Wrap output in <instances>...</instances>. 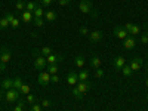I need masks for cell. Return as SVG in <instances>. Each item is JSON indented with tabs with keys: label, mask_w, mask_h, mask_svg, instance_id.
I'll return each instance as SVG.
<instances>
[{
	"label": "cell",
	"mask_w": 148,
	"mask_h": 111,
	"mask_svg": "<svg viewBox=\"0 0 148 111\" xmlns=\"http://www.w3.org/2000/svg\"><path fill=\"white\" fill-rule=\"evenodd\" d=\"M34 25H36V27H43V25H45V19H42V18H34Z\"/></svg>",
	"instance_id": "cell-32"
},
{
	"label": "cell",
	"mask_w": 148,
	"mask_h": 111,
	"mask_svg": "<svg viewBox=\"0 0 148 111\" xmlns=\"http://www.w3.org/2000/svg\"><path fill=\"white\" fill-rule=\"evenodd\" d=\"M145 70H147V71H148V64H147V65H145Z\"/></svg>",
	"instance_id": "cell-46"
},
{
	"label": "cell",
	"mask_w": 148,
	"mask_h": 111,
	"mask_svg": "<svg viewBox=\"0 0 148 111\" xmlns=\"http://www.w3.org/2000/svg\"><path fill=\"white\" fill-rule=\"evenodd\" d=\"M45 15V9H43V6H39L37 5V8L34 9V12H33V16L34 18H42Z\"/></svg>",
	"instance_id": "cell-18"
},
{
	"label": "cell",
	"mask_w": 148,
	"mask_h": 111,
	"mask_svg": "<svg viewBox=\"0 0 148 111\" xmlns=\"http://www.w3.org/2000/svg\"><path fill=\"white\" fill-rule=\"evenodd\" d=\"M76 88H77V89H79L83 95H84L86 92H88V90L90 89V83H89L88 80H86V82H80V80H79V83L76 84Z\"/></svg>",
	"instance_id": "cell-11"
},
{
	"label": "cell",
	"mask_w": 148,
	"mask_h": 111,
	"mask_svg": "<svg viewBox=\"0 0 148 111\" xmlns=\"http://www.w3.org/2000/svg\"><path fill=\"white\" fill-rule=\"evenodd\" d=\"M95 77H96L98 80L102 79V77H104V70H102V68H98V70L95 71Z\"/></svg>",
	"instance_id": "cell-33"
},
{
	"label": "cell",
	"mask_w": 148,
	"mask_h": 111,
	"mask_svg": "<svg viewBox=\"0 0 148 111\" xmlns=\"http://www.w3.org/2000/svg\"><path fill=\"white\" fill-rule=\"evenodd\" d=\"M129 34H130V36H136V34H141V28H139L138 25H132V28H130Z\"/></svg>",
	"instance_id": "cell-28"
},
{
	"label": "cell",
	"mask_w": 148,
	"mask_h": 111,
	"mask_svg": "<svg viewBox=\"0 0 148 111\" xmlns=\"http://www.w3.org/2000/svg\"><path fill=\"white\" fill-rule=\"evenodd\" d=\"M145 88H148V79H145Z\"/></svg>",
	"instance_id": "cell-45"
},
{
	"label": "cell",
	"mask_w": 148,
	"mask_h": 111,
	"mask_svg": "<svg viewBox=\"0 0 148 111\" xmlns=\"http://www.w3.org/2000/svg\"><path fill=\"white\" fill-rule=\"evenodd\" d=\"M61 61H64V56H61V55L51 53L49 56H46V62L47 64H56V62H61Z\"/></svg>",
	"instance_id": "cell-12"
},
{
	"label": "cell",
	"mask_w": 148,
	"mask_h": 111,
	"mask_svg": "<svg viewBox=\"0 0 148 111\" xmlns=\"http://www.w3.org/2000/svg\"><path fill=\"white\" fill-rule=\"evenodd\" d=\"M45 18H46V21H51V22L56 21V12H53V10L45 12Z\"/></svg>",
	"instance_id": "cell-19"
},
{
	"label": "cell",
	"mask_w": 148,
	"mask_h": 111,
	"mask_svg": "<svg viewBox=\"0 0 148 111\" xmlns=\"http://www.w3.org/2000/svg\"><path fill=\"white\" fill-rule=\"evenodd\" d=\"M132 25H133V24H130V22H127V24H125V27H123V28H125L127 33L130 31V28H132Z\"/></svg>",
	"instance_id": "cell-43"
},
{
	"label": "cell",
	"mask_w": 148,
	"mask_h": 111,
	"mask_svg": "<svg viewBox=\"0 0 148 111\" xmlns=\"http://www.w3.org/2000/svg\"><path fill=\"white\" fill-rule=\"evenodd\" d=\"M27 102H28V104H34V102H36V98H34V95H30V93L27 95Z\"/></svg>",
	"instance_id": "cell-39"
},
{
	"label": "cell",
	"mask_w": 148,
	"mask_h": 111,
	"mask_svg": "<svg viewBox=\"0 0 148 111\" xmlns=\"http://www.w3.org/2000/svg\"><path fill=\"white\" fill-rule=\"evenodd\" d=\"M121 73H123V76H125V77H129L130 74H132V68L129 65H125V67L121 68Z\"/></svg>",
	"instance_id": "cell-25"
},
{
	"label": "cell",
	"mask_w": 148,
	"mask_h": 111,
	"mask_svg": "<svg viewBox=\"0 0 148 111\" xmlns=\"http://www.w3.org/2000/svg\"><path fill=\"white\" fill-rule=\"evenodd\" d=\"M90 65L93 67V68H101V65H102V61H101V58L98 56V55H93L92 58H90Z\"/></svg>",
	"instance_id": "cell-15"
},
{
	"label": "cell",
	"mask_w": 148,
	"mask_h": 111,
	"mask_svg": "<svg viewBox=\"0 0 148 111\" xmlns=\"http://www.w3.org/2000/svg\"><path fill=\"white\" fill-rule=\"evenodd\" d=\"M22 110H24V101L18 99V104H16V107L14 108V111H22Z\"/></svg>",
	"instance_id": "cell-34"
},
{
	"label": "cell",
	"mask_w": 148,
	"mask_h": 111,
	"mask_svg": "<svg viewBox=\"0 0 148 111\" xmlns=\"http://www.w3.org/2000/svg\"><path fill=\"white\" fill-rule=\"evenodd\" d=\"M56 2H58L61 6H67V5H70L71 0H56Z\"/></svg>",
	"instance_id": "cell-41"
},
{
	"label": "cell",
	"mask_w": 148,
	"mask_h": 111,
	"mask_svg": "<svg viewBox=\"0 0 148 111\" xmlns=\"http://www.w3.org/2000/svg\"><path fill=\"white\" fill-rule=\"evenodd\" d=\"M8 27H9V21H8V18L5 16V18L0 19V30H5V28H8Z\"/></svg>",
	"instance_id": "cell-27"
},
{
	"label": "cell",
	"mask_w": 148,
	"mask_h": 111,
	"mask_svg": "<svg viewBox=\"0 0 148 111\" xmlns=\"http://www.w3.org/2000/svg\"><path fill=\"white\" fill-rule=\"evenodd\" d=\"M42 108H43V107H42L40 104H33L31 108H30V111H42Z\"/></svg>",
	"instance_id": "cell-37"
},
{
	"label": "cell",
	"mask_w": 148,
	"mask_h": 111,
	"mask_svg": "<svg viewBox=\"0 0 148 111\" xmlns=\"http://www.w3.org/2000/svg\"><path fill=\"white\" fill-rule=\"evenodd\" d=\"M22 19H24V22H31L33 21V12H28V10H24L22 12Z\"/></svg>",
	"instance_id": "cell-21"
},
{
	"label": "cell",
	"mask_w": 148,
	"mask_h": 111,
	"mask_svg": "<svg viewBox=\"0 0 148 111\" xmlns=\"http://www.w3.org/2000/svg\"><path fill=\"white\" fill-rule=\"evenodd\" d=\"M79 9L82 14H89V12L92 10V5L89 0H82V2L79 3Z\"/></svg>",
	"instance_id": "cell-6"
},
{
	"label": "cell",
	"mask_w": 148,
	"mask_h": 111,
	"mask_svg": "<svg viewBox=\"0 0 148 111\" xmlns=\"http://www.w3.org/2000/svg\"><path fill=\"white\" fill-rule=\"evenodd\" d=\"M114 36L117 37V39H120V40H125L126 37H127V36H130V34H129L125 28H121V27H116V28H114Z\"/></svg>",
	"instance_id": "cell-9"
},
{
	"label": "cell",
	"mask_w": 148,
	"mask_h": 111,
	"mask_svg": "<svg viewBox=\"0 0 148 111\" xmlns=\"http://www.w3.org/2000/svg\"><path fill=\"white\" fill-rule=\"evenodd\" d=\"M58 70H59V67L56 65V64H49L47 67H46V71L51 74V76H53V74H56L58 73Z\"/></svg>",
	"instance_id": "cell-20"
},
{
	"label": "cell",
	"mask_w": 148,
	"mask_h": 111,
	"mask_svg": "<svg viewBox=\"0 0 148 111\" xmlns=\"http://www.w3.org/2000/svg\"><path fill=\"white\" fill-rule=\"evenodd\" d=\"M147 99H148V95H147Z\"/></svg>",
	"instance_id": "cell-48"
},
{
	"label": "cell",
	"mask_w": 148,
	"mask_h": 111,
	"mask_svg": "<svg viewBox=\"0 0 148 111\" xmlns=\"http://www.w3.org/2000/svg\"><path fill=\"white\" fill-rule=\"evenodd\" d=\"M10 58H12V53H10V51H9V49H8L6 46L0 47V62L8 64L9 61H10Z\"/></svg>",
	"instance_id": "cell-3"
},
{
	"label": "cell",
	"mask_w": 148,
	"mask_h": 111,
	"mask_svg": "<svg viewBox=\"0 0 148 111\" xmlns=\"http://www.w3.org/2000/svg\"><path fill=\"white\" fill-rule=\"evenodd\" d=\"M10 88H14V80H12V79H5L2 82V89L3 90H8Z\"/></svg>",
	"instance_id": "cell-17"
},
{
	"label": "cell",
	"mask_w": 148,
	"mask_h": 111,
	"mask_svg": "<svg viewBox=\"0 0 148 111\" xmlns=\"http://www.w3.org/2000/svg\"><path fill=\"white\" fill-rule=\"evenodd\" d=\"M51 82H52V83H58V82H59L58 74H53V76H51Z\"/></svg>",
	"instance_id": "cell-42"
},
{
	"label": "cell",
	"mask_w": 148,
	"mask_h": 111,
	"mask_svg": "<svg viewBox=\"0 0 148 111\" xmlns=\"http://www.w3.org/2000/svg\"><path fill=\"white\" fill-rule=\"evenodd\" d=\"M141 42L144 45H148V33H141Z\"/></svg>",
	"instance_id": "cell-36"
},
{
	"label": "cell",
	"mask_w": 148,
	"mask_h": 111,
	"mask_svg": "<svg viewBox=\"0 0 148 111\" xmlns=\"http://www.w3.org/2000/svg\"><path fill=\"white\" fill-rule=\"evenodd\" d=\"M102 31L101 30H95V31H92V33H89V37H90V42H93V43H96V42H99L101 39H102Z\"/></svg>",
	"instance_id": "cell-13"
},
{
	"label": "cell",
	"mask_w": 148,
	"mask_h": 111,
	"mask_svg": "<svg viewBox=\"0 0 148 111\" xmlns=\"http://www.w3.org/2000/svg\"><path fill=\"white\" fill-rule=\"evenodd\" d=\"M123 46H125V49H127V51H130V49H133L135 46H136V40H135L132 36H127L126 39L123 40Z\"/></svg>",
	"instance_id": "cell-8"
},
{
	"label": "cell",
	"mask_w": 148,
	"mask_h": 111,
	"mask_svg": "<svg viewBox=\"0 0 148 111\" xmlns=\"http://www.w3.org/2000/svg\"><path fill=\"white\" fill-rule=\"evenodd\" d=\"M6 18H8V21H9V25L12 27V28H18L19 27V19L16 18V16H14L10 14V12H6V15H5Z\"/></svg>",
	"instance_id": "cell-7"
},
{
	"label": "cell",
	"mask_w": 148,
	"mask_h": 111,
	"mask_svg": "<svg viewBox=\"0 0 148 111\" xmlns=\"http://www.w3.org/2000/svg\"><path fill=\"white\" fill-rule=\"evenodd\" d=\"M40 105H42V107H45V108H47V107H51V105H52V102L49 101V99H43Z\"/></svg>",
	"instance_id": "cell-40"
},
{
	"label": "cell",
	"mask_w": 148,
	"mask_h": 111,
	"mask_svg": "<svg viewBox=\"0 0 148 111\" xmlns=\"http://www.w3.org/2000/svg\"><path fill=\"white\" fill-rule=\"evenodd\" d=\"M126 65V61H125V58L123 56H116V59H114V68L117 70V71H121V68Z\"/></svg>",
	"instance_id": "cell-14"
},
{
	"label": "cell",
	"mask_w": 148,
	"mask_h": 111,
	"mask_svg": "<svg viewBox=\"0 0 148 111\" xmlns=\"http://www.w3.org/2000/svg\"><path fill=\"white\" fill-rule=\"evenodd\" d=\"M71 92H73V96L76 98V99H82V98H83V93H82V92L76 88V86H74V89H73Z\"/></svg>",
	"instance_id": "cell-24"
},
{
	"label": "cell",
	"mask_w": 148,
	"mask_h": 111,
	"mask_svg": "<svg viewBox=\"0 0 148 111\" xmlns=\"http://www.w3.org/2000/svg\"><path fill=\"white\" fill-rule=\"evenodd\" d=\"M36 8H37V5H36L34 2H28V3H25V9H27L28 12H34Z\"/></svg>",
	"instance_id": "cell-29"
},
{
	"label": "cell",
	"mask_w": 148,
	"mask_h": 111,
	"mask_svg": "<svg viewBox=\"0 0 148 111\" xmlns=\"http://www.w3.org/2000/svg\"><path fill=\"white\" fill-rule=\"evenodd\" d=\"M5 98H6L8 102H15V101L19 99V90L15 89V88H10L5 92Z\"/></svg>",
	"instance_id": "cell-2"
},
{
	"label": "cell",
	"mask_w": 148,
	"mask_h": 111,
	"mask_svg": "<svg viewBox=\"0 0 148 111\" xmlns=\"http://www.w3.org/2000/svg\"><path fill=\"white\" fill-rule=\"evenodd\" d=\"M22 84H24V82H22V79H21V77H16V79L14 80V88H15V89H18V90L21 89V86H22Z\"/></svg>",
	"instance_id": "cell-26"
},
{
	"label": "cell",
	"mask_w": 148,
	"mask_h": 111,
	"mask_svg": "<svg viewBox=\"0 0 148 111\" xmlns=\"http://www.w3.org/2000/svg\"><path fill=\"white\" fill-rule=\"evenodd\" d=\"M79 33H80V36H89L88 27H80V28H79Z\"/></svg>",
	"instance_id": "cell-35"
},
{
	"label": "cell",
	"mask_w": 148,
	"mask_h": 111,
	"mask_svg": "<svg viewBox=\"0 0 148 111\" xmlns=\"http://www.w3.org/2000/svg\"><path fill=\"white\" fill-rule=\"evenodd\" d=\"M52 2H53V0H42V6L43 8H49L52 5Z\"/></svg>",
	"instance_id": "cell-38"
},
{
	"label": "cell",
	"mask_w": 148,
	"mask_h": 111,
	"mask_svg": "<svg viewBox=\"0 0 148 111\" xmlns=\"http://www.w3.org/2000/svg\"><path fill=\"white\" fill-rule=\"evenodd\" d=\"M49 82H51V74H49L46 70H42L39 73V84L46 86V84H49Z\"/></svg>",
	"instance_id": "cell-4"
},
{
	"label": "cell",
	"mask_w": 148,
	"mask_h": 111,
	"mask_svg": "<svg viewBox=\"0 0 148 111\" xmlns=\"http://www.w3.org/2000/svg\"><path fill=\"white\" fill-rule=\"evenodd\" d=\"M88 79H89V73L86 71V70H82V71L79 73V80H80V82H86Z\"/></svg>",
	"instance_id": "cell-23"
},
{
	"label": "cell",
	"mask_w": 148,
	"mask_h": 111,
	"mask_svg": "<svg viewBox=\"0 0 148 111\" xmlns=\"http://www.w3.org/2000/svg\"><path fill=\"white\" fill-rule=\"evenodd\" d=\"M19 93H25V95H28V93H30V86H28V84H22V86H21V89H19Z\"/></svg>",
	"instance_id": "cell-31"
},
{
	"label": "cell",
	"mask_w": 148,
	"mask_h": 111,
	"mask_svg": "<svg viewBox=\"0 0 148 111\" xmlns=\"http://www.w3.org/2000/svg\"><path fill=\"white\" fill-rule=\"evenodd\" d=\"M147 28H148V25H147Z\"/></svg>",
	"instance_id": "cell-49"
},
{
	"label": "cell",
	"mask_w": 148,
	"mask_h": 111,
	"mask_svg": "<svg viewBox=\"0 0 148 111\" xmlns=\"http://www.w3.org/2000/svg\"><path fill=\"white\" fill-rule=\"evenodd\" d=\"M0 98H2V93H0Z\"/></svg>",
	"instance_id": "cell-47"
},
{
	"label": "cell",
	"mask_w": 148,
	"mask_h": 111,
	"mask_svg": "<svg viewBox=\"0 0 148 111\" xmlns=\"http://www.w3.org/2000/svg\"><path fill=\"white\" fill-rule=\"evenodd\" d=\"M5 70H6V64L0 62V73H2V71H5Z\"/></svg>",
	"instance_id": "cell-44"
},
{
	"label": "cell",
	"mask_w": 148,
	"mask_h": 111,
	"mask_svg": "<svg viewBox=\"0 0 148 111\" xmlns=\"http://www.w3.org/2000/svg\"><path fill=\"white\" fill-rule=\"evenodd\" d=\"M67 83H68L70 86H76V84L79 83V74L74 73V71H71L68 76H67Z\"/></svg>",
	"instance_id": "cell-10"
},
{
	"label": "cell",
	"mask_w": 148,
	"mask_h": 111,
	"mask_svg": "<svg viewBox=\"0 0 148 111\" xmlns=\"http://www.w3.org/2000/svg\"><path fill=\"white\" fill-rule=\"evenodd\" d=\"M74 62H76V67H77V68H83L84 64H86V59H84L83 55H77L76 59H74Z\"/></svg>",
	"instance_id": "cell-16"
},
{
	"label": "cell",
	"mask_w": 148,
	"mask_h": 111,
	"mask_svg": "<svg viewBox=\"0 0 148 111\" xmlns=\"http://www.w3.org/2000/svg\"><path fill=\"white\" fill-rule=\"evenodd\" d=\"M15 9L16 10H24V9H25V2H22V0H19V2H16V5H15Z\"/></svg>",
	"instance_id": "cell-30"
},
{
	"label": "cell",
	"mask_w": 148,
	"mask_h": 111,
	"mask_svg": "<svg viewBox=\"0 0 148 111\" xmlns=\"http://www.w3.org/2000/svg\"><path fill=\"white\" fill-rule=\"evenodd\" d=\"M34 53L37 55V58H36V61H34V68L39 70V71L45 70V68H46V64H47V62H46V56H42L40 52L37 51V49L34 51Z\"/></svg>",
	"instance_id": "cell-1"
},
{
	"label": "cell",
	"mask_w": 148,
	"mask_h": 111,
	"mask_svg": "<svg viewBox=\"0 0 148 111\" xmlns=\"http://www.w3.org/2000/svg\"><path fill=\"white\" fill-rule=\"evenodd\" d=\"M51 53H52V49L49 47V46H43V47L40 49V55H42V56H49Z\"/></svg>",
	"instance_id": "cell-22"
},
{
	"label": "cell",
	"mask_w": 148,
	"mask_h": 111,
	"mask_svg": "<svg viewBox=\"0 0 148 111\" xmlns=\"http://www.w3.org/2000/svg\"><path fill=\"white\" fill-rule=\"evenodd\" d=\"M142 65H144V59L139 58V56H135V58L132 59V62H130L129 67L132 68V71H138V70L142 68Z\"/></svg>",
	"instance_id": "cell-5"
}]
</instances>
